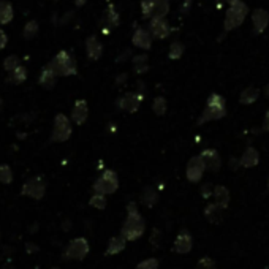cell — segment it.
<instances>
[{"label":"cell","mask_w":269,"mask_h":269,"mask_svg":"<svg viewBox=\"0 0 269 269\" xmlns=\"http://www.w3.org/2000/svg\"><path fill=\"white\" fill-rule=\"evenodd\" d=\"M144 99V94L141 92H127L124 95H121L116 100V106L122 111H127V113H136L141 106V101Z\"/></svg>","instance_id":"9"},{"label":"cell","mask_w":269,"mask_h":269,"mask_svg":"<svg viewBox=\"0 0 269 269\" xmlns=\"http://www.w3.org/2000/svg\"><path fill=\"white\" fill-rule=\"evenodd\" d=\"M2 108H3V100L0 99V111H2Z\"/></svg>","instance_id":"50"},{"label":"cell","mask_w":269,"mask_h":269,"mask_svg":"<svg viewBox=\"0 0 269 269\" xmlns=\"http://www.w3.org/2000/svg\"><path fill=\"white\" fill-rule=\"evenodd\" d=\"M212 197L215 200V204H219L220 207L227 209L230 204V192L227 187L223 185H215L212 190Z\"/></svg>","instance_id":"21"},{"label":"cell","mask_w":269,"mask_h":269,"mask_svg":"<svg viewBox=\"0 0 269 269\" xmlns=\"http://www.w3.org/2000/svg\"><path fill=\"white\" fill-rule=\"evenodd\" d=\"M225 116H227L225 99L219 94H212V95H209L206 108H204L203 113H201V116L198 117L197 124L203 125V124L212 122V121H219V119L225 117Z\"/></svg>","instance_id":"2"},{"label":"cell","mask_w":269,"mask_h":269,"mask_svg":"<svg viewBox=\"0 0 269 269\" xmlns=\"http://www.w3.org/2000/svg\"><path fill=\"white\" fill-rule=\"evenodd\" d=\"M91 252V245L86 237H74L68 242L67 249L64 252V258L65 260H84L87 257V253Z\"/></svg>","instance_id":"7"},{"label":"cell","mask_w":269,"mask_h":269,"mask_svg":"<svg viewBox=\"0 0 269 269\" xmlns=\"http://www.w3.org/2000/svg\"><path fill=\"white\" fill-rule=\"evenodd\" d=\"M200 157L204 163V168L212 171V173H217V171L222 168L220 154L215 151V149H204V151L200 154Z\"/></svg>","instance_id":"13"},{"label":"cell","mask_w":269,"mask_h":269,"mask_svg":"<svg viewBox=\"0 0 269 269\" xmlns=\"http://www.w3.org/2000/svg\"><path fill=\"white\" fill-rule=\"evenodd\" d=\"M0 182L5 185L13 182V169L10 165H0Z\"/></svg>","instance_id":"34"},{"label":"cell","mask_w":269,"mask_h":269,"mask_svg":"<svg viewBox=\"0 0 269 269\" xmlns=\"http://www.w3.org/2000/svg\"><path fill=\"white\" fill-rule=\"evenodd\" d=\"M247 14H249V6L244 2H241V0L233 5H230V8L225 14V22H223L225 32H231V31H235V29H237L244 22Z\"/></svg>","instance_id":"4"},{"label":"cell","mask_w":269,"mask_h":269,"mask_svg":"<svg viewBox=\"0 0 269 269\" xmlns=\"http://www.w3.org/2000/svg\"><path fill=\"white\" fill-rule=\"evenodd\" d=\"M151 244L154 245V247L157 249V247H160V241H162V231L159 230V228H154L152 230V233H151Z\"/></svg>","instance_id":"39"},{"label":"cell","mask_w":269,"mask_h":269,"mask_svg":"<svg viewBox=\"0 0 269 269\" xmlns=\"http://www.w3.org/2000/svg\"><path fill=\"white\" fill-rule=\"evenodd\" d=\"M239 162H241V167H244V168H255L260 163V154H258V151L255 147L249 146L244 151V154H242L241 159H239Z\"/></svg>","instance_id":"19"},{"label":"cell","mask_w":269,"mask_h":269,"mask_svg":"<svg viewBox=\"0 0 269 269\" xmlns=\"http://www.w3.org/2000/svg\"><path fill=\"white\" fill-rule=\"evenodd\" d=\"M51 269H62V268H59V266H54V268H51Z\"/></svg>","instance_id":"52"},{"label":"cell","mask_w":269,"mask_h":269,"mask_svg":"<svg viewBox=\"0 0 269 269\" xmlns=\"http://www.w3.org/2000/svg\"><path fill=\"white\" fill-rule=\"evenodd\" d=\"M159 201V192H157L152 185H146L143 193H141V203L146 207H154Z\"/></svg>","instance_id":"23"},{"label":"cell","mask_w":269,"mask_h":269,"mask_svg":"<svg viewBox=\"0 0 269 269\" xmlns=\"http://www.w3.org/2000/svg\"><path fill=\"white\" fill-rule=\"evenodd\" d=\"M119 189V177L117 173L113 169H104L92 185V190L101 195H113Z\"/></svg>","instance_id":"5"},{"label":"cell","mask_w":269,"mask_h":269,"mask_svg":"<svg viewBox=\"0 0 269 269\" xmlns=\"http://www.w3.org/2000/svg\"><path fill=\"white\" fill-rule=\"evenodd\" d=\"M87 0H74V5L78 6V8H81V6H84L86 5Z\"/></svg>","instance_id":"46"},{"label":"cell","mask_w":269,"mask_h":269,"mask_svg":"<svg viewBox=\"0 0 269 269\" xmlns=\"http://www.w3.org/2000/svg\"><path fill=\"white\" fill-rule=\"evenodd\" d=\"M154 5H155V0H141V13H143L144 19L152 18Z\"/></svg>","instance_id":"35"},{"label":"cell","mask_w":269,"mask_h":269,"mask_svg":"<svg viewBox=\"0 0 269 269\" xmlns=\"http://www.w3.org/2000/svg\"><path fill=\"white\" fill-rule=\"evenodd\" d=\"M86 52L91 61H99V59L103 56V44L95 35L89 36L86 40Z\"/></svg>","instance_id":"18"},{"label":"cell","mask_w":269,"mask_h":269,"mask_svg":"<svg viewBox=\"0 0 269 269\" xmlns=\"http://www.w3.org/2000/svg\"><path fill=\"white\" fill-rule=\"evenodd\" d=\"M127 245V241L122 237V236H113L108 241V245H106V255H117V253H121Z\"/></svg>","instance_id":"25"},{"label":"cell","mask_w":269,"mask_h":269,"mask_svg":"<svg viewBox=\"0 0 269 269\" xmlns=\"http://www.w3.org/2000/svg\"><path fill=\"white\" fill-rule=\"evenodd\" d=\"M133 65V71L136 74H144L149 70V57L147 54H138L133 57L132 61Z\"/></svg>","instance_id":"26"},{"label":"cell","mask_w":269,"mask_h":269,"mask_svg":"<svg viewBox=\"0 0 269 269\" xmlns=\"http://www.w3.org/2000/svg\"><path fill=\"white\" fill-rule=\"evenodd\" d=\"M51 68L57 73V76H74L78 74V67L74 57L68 51H59L49 62Z\"/></svg>","instance_id":"3"},{"label":"cell","mask_w":269,"mask_h":269,"mask_svg":"<svg viewBox=\"0 0 269 269\" xmlns=\"http://www.w3.org/2000/svg\"><path fill=\"white\" fill-rule=\"evenodd\" d=\"M223 211L225 209L220 207L219 204H207L206 209H204V217L207 219V222L214 223V225H217V223H220L223 220Z\"/></svg>","instance_id":"20"},{"label":"cell","mask_w":269,"mask_h":269,"mask_svg":"<svg viewBox=\"0 0 269 269\" xmlns=\"http://www.w3.org/2000/svg\"><path fill=\"white\" fill-rule=\"evenodd\" d=\"M14 18V8L8 0H0V26L10 24Z\"/></svg>","instance_id":"22"},{"label":"cell","mask_w":269,"mask_h":269,"mask_svg":"<svg viewBox=\"0 0 269 269\" xmlns=\"http://www.w3.org/2000/svg\"><path fill=\"white\" fill-rule=\"evenodd\" d=\"M263 92H265V95L269 99V84H268V86H265V91H263Z\"/></svg>","instance_id":"48"},{"label":"cell","mask_w":269,"mask_h":269,"mask_svg":"<svg viewBox=\"0 0 269 269\" xmlns=\"http://www.w3.org/2000/svg\"><path fill=\"white\" fill-rule=\"evenodd\" d=\"M159 265L160 263L157 258H146L141 263H138L134 269H159Z\"/></svg>","instance_id":"37"},{"label":"cell","mask_w":269,"mask_h":269,"mask_svg":"<svg viewBox=\"0 0 269 269\" xmlns=\"http://www.w3.org/2000/svg\"><path fill=\"white\" fill-rule=\"evenodd\" d=\"M26 250H27V253H36V252H40V245L35 242H27Z\"/></svg>","instance_id":"42"},{"label":"cell","mask_w":269,"mask_h":269,"mask_svg":"<svg viewBox=\"0 0 269 269\" xmlns=\"http://www.w3.org/2000/svg\"><path fill=\"white\" fill-rule=\"evenodd\" d=\"M252 22H253V34L255 35L263 34L269 24V13L266 10L257 8L252 13Z\"/></svg>","instance_id":"16"},{"label":"cell","mask_w":269,"mask_h":269,"mask_svg":"<svg viewBox=\"0 0 269 269\" xmlns=\"http://www.w3.org/2000/svg\"><path fill=\"white\" fill-rule=\"evenodd\" d=\"M2 269H16V268H13V266H5V268H2Z\"/></svg>","instance_id":"51"},{"label":"cell","mask_w":269,"mask_h":269,"mask_svg":"<svg viewBox=\"0 0 269 269\" xmlns=\"http://www.w3.org/2000/svg\"><path fill=\"white\" fill-rule=\"evenodd\" d=\"M89 117V104L84 99H79L74 101L71 109V122L76 125H84Z\"/></svg>","instance_id":"14"},{"label":"cell","mask_w":269,"mask_h":269,"mask_svg":"<svg viewBox=\"0 0 269 269\" xmlns=\"http://www.w3.org/2000/svg\"><path fill=\"white\" fill-rule=\"evenodd\" d=\"M195 269H217V265L211 257H203L200 261Z\"/></svg>","instance_id":"38"},{"label":"cell","mask_w":269,"mask_h":269,"mask_svg":"<svg viewBox=\"0 0 269 269\" xmlns=\"http://www.w3.org/2000/svg\"><path fill=\"white\" fill-rule=\"evenodd\" d=\"M168 109V103H167V99L165 97H155L154 99V103H152V111L157 114V116H163L167 113Z\"/></svg>","instance_id":"32"},{"label":"cell","mask_w":269,"mask_h":269,"mask_svg":"<svg viewBox=\"0 0 269 269\" xmlns=\"http://www.w3.org/2000/svg\"><path fill=\"white\" fill-rule=\"evenodd\" d=\"M38 32H40L38 22H36L35 19H31V21H27V22H26L24 31H22V35H24V38H26V40H34L35 36L38 35Z\"/></svg>","instance_id":"30"},{"label":"cell","mask_w":269,"mask_h":269,"mask_svg":"<svg viewBox=\"0 0 269 269\" xmlns=\"http://www.w3.org/2000/svg\"><path fill=\"white\" fill-rule=\"evenodd\" d=\"M204 171H206V168H204L203 160H201V157L195 155V157H192V159L189 160V163H187L185 176H187V179H189L190 182L197 184V182L201 181V177H203Z\"/></svg>","instance_id":"10"},{"label":"cell","mask_w":269,"mask_h":269,"mask_svg":"<svg viewBox=\"0 0 269 269\" xmlns=\"http://www.w3.org/2000/svg\"><path fill=\"white\" fill-rule=\"evenodd\" d=\"M125 76H127V74H125V73H122L121 76H119V79L116 81V84H117V86H119V84H122L124 81H125Z\"/></svg>","instance_id":"47"},{"label":"cell","mask_w":269,"mask_h":269,"mask_svg":"<svg viewBox=\"0 0 269 269\" xmlns=\"http://www.w3.org/2000/svg\"><path fill=\"white\" fill-rule=\"evenodd\" d=\"M193 247V237L190 235L189 230H181L177 233L176 239H174V244H173V250L176 253H181V255H185L189 253Z\"/></svg>","instance_id":"12"},{"label":"cell","mask_w":269,"mask_h":269,"mask_svg":"<svg viewBox=\"0 0 269 269\" xmlns=\"http://www.w3.org/2000/svg\"><path fill=\"white\" fill-rule=\"evenodd\" d=\"M104 21H106L108 27H111V29H116L119 24H121V18H119V13L113 3H109L106 11H104Z\"/></svg>","instance_id":"27"},{"label":"cell","mask_w":269,"mask_h":269,"mask_svg":"<svg viewBox=\"0 0 269 269\" xmlns=\"http://www.w3.org/2000/svg\"><path fill=\"white\" fill-rule=\"evenodd\" d=\"M62 230H64V231H70V230H71V222H70V220H64V223H62Z\"/></svg>","instance_id":"45"},{"label":"cell","mask_w":269,"mask_h":269,"mask_svg":"<svg viewBox=\"0 0 269 269\" xmlns=\"http://www.w3.org/2000/svg\"><path fill=\"white\" fill-rule=\"evenodd\" d=\"M227 3H230V5H233V3H236V2H239V0H225Z\"/></svg>","instance_id":"49"},{"label":"cell","mask_w":269,"mask_h":269,"mask_svg":"<svg viewBox=\"0 0 269 269\" xmlns=\"http://www.w3.org/2000/svg\"><path fill=\"white\" fill-rule=\"evenodd\" d=\"M18 65H21V59L18 56L11 54L8 57H5V61H3V68H5V71H11V70L16 68Z\"/></svg>","instance_id":"36"},{"label":"cell","mask_w":269,"mask_h":269,"mask_svg":"<svg viewBox=\"0 0 269 269\" xmlns=\"http://www.w3.org/2000/svg\"><path fill=\"white\" fill-rule=\"evenodd\" d=\"M146 231V220L138 211V204L132 201L127 204V219L122 223L121 236L125 241H136Z\"/></svg>","instance_id":"1"},{"label":"cell","mask_w":269,"mask_h":269,"mask_svg":"<svg viewBox=\"0 0 269 269\" xmlns=\"http://www.w3.org/2000/svg\"><path fill=\"white\" fill-rule=\"evenodd\" d=\"M149 32H151L152 38H157V40H165L167 36H169L171 27L168 24L167 18H151Z\"/></svg>","instance_id":"11"},{"label":"cell","mask_w":269,"mask_h":269,"mask_svg":"<svg viewBox=\"0 0 269 269\" xmlns=\"http://www.w3.org/2000/svg\"><path fill=\"white\" fill-rule=\"evenodd\" d=\"M260 97V91L257 87H247L241 92V97H239V101L242 104H252L258 100Z\"/></svg>","instance_id":"28"},{"label":"cell","mask_w":269,"mask_h":269,"mask_svg":"<svg viewBox=\"0 0 269 269\" xmlns=\"http://www.w3.org/2000/svg\"><path fill=\"white\" fill-rule=\"evenodd\" d=\"M169 13V0H155L152 18H167Z\"/></svg>","instance_id":"29"},{"label":"cell","mask_w":269,"mask_h":269,"mask_svg":"<svg viewBox=\"0 0 269 269\" xmlns=\"http://www.w3.org/2000/svg\"><path fill=\"white\" fill-rule=\"evenodd\" d=\"M239 167H241V162H239V159H235V157H231L230 159V169H239Z\"/></svg>","instance_id":"43"},{"label":"cell","mask_w":269,"mask_h":269,"mask_svg":"<svg viewBox=\"0 0 269 269\" xmlns=\"http://www.w3.org/2000/svg\"><path fill=\"white\" fill-rule=\"evenodd\" d=\"M6 43H8V36H6V32L3 31V29L0 27V51L5 49Z\"/></svg>","instance_id":"41"},{"label":"cell","mask_w":269,"mask_h":269,"mask_svg":"<svg viewBox=\"0 0 269 269\" xmlns=\"http://www.w3.org/2000/svg\"><path fill=\"white\" fill-rule=\"evenodd\" d=\"M132 43L136 48L147 51V49H151V46H152V35H151V32L147 31V29L138 27V29H134V32H133Z\"/></svg>","instance_id":"15"},{"label":"cell","mask_w":269,"mask_h":269,"mask_svg":"<svg viewBox=\"0 0 269 269\" xmlns=\"http://www.w3.org/2000/svg\"><path fill=\"white\" fill-rule=\"evenodd\" d=\"M54 2H57V0H54Z\"/></svg>","instance_id":"55"},{"label":"cell","mask_w":269,"mask_h":269,"mask_svg":"<svg viewBox=\"0 0 269 269\" xmlns=\"http://www.w3.org/2000/svg\"><path fill=\"white\" fill-rule=\"evenodd\" d=\"M71 132L73 129H71L70 119L62 113L56 114L54 129H52V133H51V141H54V143H65V141L70 139Z\"/></svg>","instance_id":"6"},{"label":"cell","mask_w":269,"mask_h":269,"mask_svg":"<svg viewBox=\"0 0 269 269\" xmlns=\"http://www.w3.org/2000/svg\"><path fill=\"white\" fill-rule=\"evenodd\" d=\"M185 51V46L181 43V41H173L169 44V49H168V57L173 59V61H177V59H181L182 54Z\"/></svg>","instance_id":"31"},{"label":"cell","mask_w":269,"mask_h":269,"mask_svg":"<svg viewBox=\"0 0 269 269\" xmlns=\"http://www.w3.org/2000/svg\"><path fill=\"white\" fill-rule=\"evenodd\" d=\"M0 236H2V233H0Z\"/></svg>","instance_id":"54"},{"label":"cell","mask_w":269,"mask_h":269,"mask_svg":"<svg viewBox=\"0 0 269 269\" xmlns=\"http://www.w3.org/2000/svg\"><path fill=\"white\" fill-rule=\"evenodd\" d=\"M21 195L34 198V200H41L44 195H46V182H44V179L40 176L31 177L27 182H24V185H22Z\"/></svg>","instance_id":"8"},{"label":"cell","mask_w":269,"mask_h":269,"mask_svg":"<svg viewBox=\"0 0 269 269\" xmlns=\"http://www.w3.org/2000/svg\"><path fill=\"white\" fill-rule=\"evenodd\" d=\"M268 189H269V179H268Z\"/></svg>","instance_id":"53"},{"label":"cell","mask_w":269,"mask_h":269,"mask_svg":"<svg viewBox=\"0 0 269 269\" xmlns=\"http://www.w3.org/2000/svg\"><path fill=\"white\" fill-rule=\"evenodd\" d=\"M26 79H27V68L24 65H18L14 70L8 71V78H6V81H8L10 84H14V86L22 84Z\"/></svg>","instance_id":"24"},{"label":"cell","mask_w":269,"mask_h":269,"mask_svg":"<svg viewBox=\"0 0 269 269\" xmlns=\"http://www.w3.org/2000/svg\"><path fill=\"white\" fill-rule=\"evenodd\" d=\"M263 130H265V132H269V109H268V113H266V117H265Z\"/></svg>","instance_id":"44"},{"label":"cell","mask_w":269,"mask_h":269,"mask_svg":"<svg viewBox=\"0 0 269 269\" xmlns=\"http://www.w3.org/2000/svg\"><path fill=\"white\" fill-rule=\"evenodd\" d=\"M212 190H214V187L211 184H204L203 187H201V197L209 198V197L212 195Z\"/></svg>","instance_id":"40"},{"label":"cell","mask_w":269,"mask_h":269,"mask_svg":"<svg viewBox=\"0 0 269 269\" xmlns=\"http://www.w3.org/2000/svg\"><path fill=\"white\" fill-rule=\"evenodd\" d=\"M57 73L51 68V65H44L41 68V73H40V78H38V84L46 89V91H51L52 87L57 84Z\"/></svg>","instance_id":"17"},{"label":"cell","mask_w":269,"mask_h":269,"mask_svg":"<svg viewBox=\"0 0 269 269\" xmlns=\"http://www.w3.org/2000/svg\"><path fill=\"white\" fill-rule=\"evenodd\" d=\"M89 204L95 209H99V211H103V209L106 207V195L94 192V195L91 197V200H89Z\"/></svg>","instance_id":"33"}]
</instances>
